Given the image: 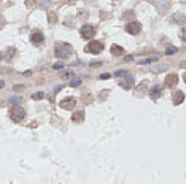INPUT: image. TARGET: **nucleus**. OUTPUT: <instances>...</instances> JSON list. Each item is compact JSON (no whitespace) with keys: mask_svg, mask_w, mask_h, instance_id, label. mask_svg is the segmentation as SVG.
I'll return each mask as SVG.
<instances>
[{"mask_svg":"<svg viewBox=\"0 0 186 184\" xmlns=\"http://www.w3.org/2000/svg\"><path fill=\"white\" fill-rule=\"evenodd\" d=\"M56 56H57L59 59H68L73 54V46L68 45V43H64V41H60V43L56 45V49H54Z\"/></svg>","mask_w":186,"mask_h":184,"instance_id":"1","label":"nucleus"},{"mask_svg":"<svg viewBox=\"0 0 186 184\" xmlns=\"http://www.w3.org/2000/svg\"><path fill=\"white\" fill-rule=\"evenodd\" d=\"M10 102H11V103H19V102H22V97H18V95H13V97L10 99Z\"/></svg>","mask_w":186,"mask_h":184,"instance_id":"16","label":"nucleus"},{"mask_svg":"<svg viewBox=\"0 0 186 184\" xmlns=\"http://www.w3.org/2000/svg\"><path fill=\"white\" fill-rule=\"evenodd\" d=\"M102 65V62H91V67H99Z\"/></svg>","mask_w":186,"mask_h":184,"instance_id":"26","label":"nucleus"},{"mask_svg":"<svg viewBox=\"0 0 186 184\" xmlns=\"http://www.w3.org/2000/svg\"><path fill=\"white\" fill-rule=\"evenodd\" d=\"M80 84H81V80H76V81H72V83H70V86H72V87H73V86L76 87V86H80Z\"/></svg>","mask_w":186,"mask_h":184,"instance_id":"21","label":"nucleus"},{"mask_svg":"<svg viewBox=\"0 0 186 184\" xmlns=\"http://www.w3.org/2000/svg\"><path fill=\"white\" fill-rule=\"evenodd\" d=\"M119 86H121V87H124V89H131V87L134 86V78L127 75V76H126V80L123 78V80L119 81Z\"/></svg>","mask_w":186,"mask_h":184,"instance_id":"8","label":"nucleus"},{"mask_svg":"<svg viewBox=\"0 0 186 184\" xmlns=\"http://www.w3.org/2000/svg\"><path fill=\"white\" fill-rule=\"evenodd\" d=\"M24 116H26V111H24V108H22V107L15 105V107L11 108V119L15 122H21L22 119H24Z\"/></svg>","mask_w":186,"mask_h":184,"instance_id":"2","label":"nucleus"},{"mask_svg":"<svg viewBox=\"0 0 186 184\" xmlns=\"http://www.w3.org/2000/svg\"><path fill=\"white\" fill-rule=\"evenodd\" d=\"M43 97H45V94H43V92H37V94L32 95V100H41Z\"/></svg>","mask_w":186,"mask_h":184,"instance_id":"14","label":"nucleus"},{"mask_svg":"<svg viewBox=\"0 0 186 184\" xmlns=\"http://www.w3.org/2000/svg\"><path fill=\"white\" fill-rule=\"evenodd\" d=\"M3 86H5V83H3V81H0V89H2Z\"/></svg>","mask_w":186,"mask_h":184,"instance_id":"28","label":"nucleus"},{"mask_svg":"<svg viewBox=\"0 0 186 184\" xmlns=\"http://www.w3.org/2000/svg\"><path fill=\"white\" fill-rule=\"evenodd\" d=\"M56 21H57V18H56L54 13H51V15H49V22H51V24H54Z\"/></svg>","mask_w":186,"mask_h":184,"instance_id":"19","label":"nucleus"},{"mask_svg":"<svg viewBox=\"0 0 186 184\" xmlns=\"http://www.w3.org/2000/svg\"><path fill=\"white\" fill-rule=\"evenodd\" d=\"M154 61H157V57H151V59H146V61H142L140 64H150V62H154Z\"/></svg>","mask_w":186,"mask_h":184,"instance_id":"20","label":"nucleus"},{"mask_svg":"<svg viewBox=\"0 0 186 184\" xmlns=\"http://www.w3.org/2000/svg\"><path fill=\"white\" fill-rule=\"evenodd\" d=\"M161 95H162V87L161 86H154V87H151V89H150V97L151 99H159L161 97Z\"/></svg>","mask_w":186,"mask_h":184,"instance_id":"9","label":"nucleus"},{"mask_svg":"<svg viewBox=\"0 0 186 184\" xmlns=\"http://www.w3.org/2000/svg\"><path fill=\"white\" fill-rule=\"evenodd\" d=\"M110 51H111L113 56H123V54H124V48H121L119 45H111Z\"/></svg>","mask_w":186,"mask_h":184,"instance_id":"11","label":"nucleus"},{"mask_svg":"<svg viewBox=\"0 0 186 184\" xmlns=\"http://www.w3.org/2000/svg\"><path fill=\"white\" fill-rule=\"evenodd\" d=\"M30 41H32L35 46H38V45H41V43L45 41V37H43V34H41V32H34V34L30 35Z\"/></svg>","mask_w":186,"mask_h":184,"instance_id":"7","label":"nucleus"},{"mask_svg":"<svg viewBox=\"0 0 186 184\" xmlns=\"http://www.w3.org/2000/svg\"><path fill=\"white\" fill-rule=\"evenodd\" d=\"M110 76H111L110 73H104V75H100V80H108Z\"/></svg>","mask_w":186,"mask_h":184,"instance_id":"23","label":"nucleus"},{"mask_svg":"<svg viewBox=\"0 0 186 184\" xmlns=\"http://www.w3.org/2000/svg\"><path fill=\"white\" fill-rule=\"evenodd\" d=\"M32 2H34V0H27V7H32Z\"/></svg>","mask_w":186,"mask_h":184,"instance_id":"27","label":"nucleus"},{"mask_svg":"<svg viewBox=\"0 0 186 184\" xmlns=\"http://www.w3.org/2000/svg\"><path fill=\"white\" fill-rule=\"evenodd\" d=\"M176 51H178V49H176V48H174V46H172V48H167L165 54H167V56H172V54H175Z\"/></svg>","mask_w":186,"mask_h":184,"instance_id":"17","label":"nucleus"},{"mask_svg":"<svg viewBox=\"0 0 186 184\" xmlns=\"http://www.w3.org/2000/svg\"><path fill=\"white\" fill-rule=\"evenodd\" d=\"M176 83H178V78L176 75H169L165 78V87H174Z\"/></svg>","mask_w":186,"mask_h":184,"instance_id":"10","label":"nucleus"},{"mask_svg":"<svg viewBox=\"0 0 186 184\" xmlns=\"http://www.w3.org/2000/svg\"><path fill=\"white\" fill-rule=\"evenodd\" d=\"M180 37H181V41H185V29H181V32H180Z\"/></svg>","mask_w":186,"mask_h":184,"instance_id":"25","label":"nucleus"},{"mask_svg":"<svg viewBox=\"0 0 186 184\" xmlns=\"http://www.w3.org/2000/svg\"><path fill=\"white\" fill-rule=\"evenodd\" d=\"M53 68H54V70H62V68H64V62H62V61H60V62H56L54 65H53Z\"/></svg>","mask_w":186,"mask_h":184,"instance_id":"15","label":"nucleus"},{"mask_svg":"<svg viewBox=\"0 0 186 184\" xmlns=\"http://www.w3.org/2000/svg\"><path fill=\"white\" fill-rule=\"evenodd\" d=\"M102 49H104V43L102 41H89L86 46V51L91 54H99Z\"/></svg>","mask_w":186,"mask_h":184,"instance_id":"3","label":"nucleus"},{"mask_svg":"<svg viewBox=\"0 0 186 184\" xmlns=\"http://www.w3.org/2000/svg\"><path fill=\"white\" fill-rule=\"evenodd\" d=\"M83 116H85V114H83V111H78V113H75V114H73V121H75V122H81L83 121Z\"/></svg>","mask_w":186,"mask_h":184,"instance_id":"13","label":"nucleus"},{"mask_svg":"<svg viewBox=\"0 0 186 184\" xmlns=\"http://www.w3.org/2000/svg\"><path fill=\"white\" fill-rule=\"evenodd\" d=\"M51 5V0H41V8H46Z\"/></svg>","mask_w":186,"mask_h":184,"instance_id":"18","label":"nucleus"},{"mask_svg":"<svg viewBox=\"0 0 186 184\" xmlns=\"http://www.w3.org/2000/svg\"><path fill=\"white\" fill-rule=\"evenodd\" d=\"M140 30H142V24H140V22H129V24L126 26V32H127V34H131V35L140 34Z\"/></svg>","mask_w":186,"mask_h":184,"instance_id":"5","label":"nucleus"},{"mask_svg":"<svg viewBox=\"0 0 186 184\" xmlns=\"http://www.w3.org/2000/svg\"><path fill=\"white\" fill-rule=\"evenodd\" d=\"M132 15H134L132 11H127V13H124V18H126V19H129V18H132Z\"/></svg>","mask_w":186,"mask_h":184,"instance_id":"24","label":"nucleus"},{"mask_svg":"<svg viewBox=\"0 0 186 184\" xmlns=\"http://www.w3.org/2000/svg\"><path fill=\"white\" fill-rule=\"evenodd\" d=\"M2 59H3V56H2V53H0V61H2Z\"/></svg>","mask_w":186,"mask_h":184,"instance_id":"29","label":"nucleus"},{"mask_svg":"<svg viewBox=\"0 0 186 184\" xmlns=\"http://www.w3.org/2000/svg\"><path fill=\"white\" fill-rule=\"evenodd\" d=\"M115 75H116V76H121V75H126V70H118V72H115Z\"/></svg>","mask_w":186,"mask_h":184,"instance_id":"22","label":"nucleus"},{"mask_svg":"<svg viewBox=\"0 0 186 184\" xmlns=\"http://www.w3.org/2000/svg\"><path fill=\"white\" fill-rule=\"evenodd\" d=\"M185 100V94H183V91H176L175 92V95H174V103L175 105H180L181 102Z\"/></svg>","mask_w":186,"mask_h":184,"instance_id":"12","label":"nucleus"},{"mask_svg":"<svg viewBox=\"0 0 186 184\" xmlns=\"http://www.w3.org/2000/svg\"><path fill=\"white\" fill-rule=\"evenodd\" d=\"M80 35L83 37V38H86V40H91L92 37L96 35V29L92 26H89V24H85L80 29Z\"/></svg>","mask_w":186,"mask_h":184,"instance_id":"4","label":"nucleus"},{"mask_svg":"<svg viewBox=\"0 0 186 184\" xmlns=\"http://www.w3.org/2000/svg\"><path fill=\"white\" fill-rule=\"evenodd\" d=\"M59 105H60V108H64V110H73V108H75V105H76V100L73 97H68V99L60 100Z\"/></svg>","mask_w":186,"mask_h":184,"instance_id":"6","label":"nucleus"}]
</instances>
